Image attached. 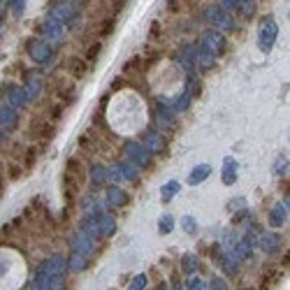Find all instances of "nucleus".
Masks as SVG:
<instances>
[{"label":"nucleus","instance_id":"obj_8","mask_svg":"<svg viewBox=\"0 0 290 290\" xmlns=\"http://www.w3.org/2000/svg\"><path fill=\"white\" fill-rule=\"evenodd\" d=\"M42 269L49 272L51 276H65V272H68V260L63 258V255H51V258L42 265Z\"/></svg>","mask_w":290,"mask_h":290},{"label":"nucleus","instance_id":"obj_22","mask_svg":"<svg viewBox=\"0 0 290 290\" xmlns=\"http://www.w3.org/2000/svg\"><path fill=\"white\" fill-rule=\"evenodd\" d=\"M91 181H93V186H100V183L107 181V167H105V165H93L91 167Z\"/></svg>","mask_w":290,"mask_h":290},{"label":"nucleus","instance_id":"obj_42","mask_svg":"<svg viewBox=\"0 0 290 290\" xmlns=\"http://www.w3.org/2000/svg\"><path fill=\"white\" fill-rule=\"evenodd\" d=\"M2 137H5V135H2V128H0V142H2Z\"/></svg>","mask_w":290,"mask_h":290},{"label":"nucleus","instance_id":"obj_17","mask_svg":"<svg viewBox=\"0 0 290 290\" xmlns=\"http://www.w3.org/2000/svg\"><path fill=\"white\" fill-rule=\"evenodd\" d=\"M286 216H288V205H276L272 211H269V225H274V228H279V225H283L286 223Z\"/></svg>","mask_w":290,"mask_h":290},{"label":"nucleus","instance_id":"obj_37","mask_svg":"<svg viewBox=\"0 0 290 290\" xmlns=\"http://www.w3.org/2000/svg\"><path fill=\"white\" fill-rule=\"evenodd\" d=\"M23 2H26V0H12V2H7V5L14 9V14H21V12H23Z\"/></svg>","mask_w":290,"mask_h":290},{"label":"nucleus","instance_id":"obj_6","mask_svg":"<svg viewBox=\"0 0 290 290\" xmlns=\"http://www.w3.org/2000/svg\"><path fill=\"white\" fill-rule=\"evenodd\" d=\"M207 16H209V21L214 23L216 28H221V31H232V26H235L232 16H230L223 7H218V5L207 9Z\"/></svg>","mask_w":290,"mask_h":290},{"label":"nucleus","instance_id":"obj_41","mask_svg":"<svg viewBox=\"0 0 290 290\" xmlns=\"http://www.w3.org/2000/svg\"><path fill=\"white\" fill-rule=\"evenodd\" d=\"M5 9H7V0H0V19L5 14Z\"/></svg>","mask_w":290,"mask_h":290},{"label":"nucleus","instance_id":"obj_36","mask_svg":"<svg viewBox=\"0 0 290 290\" xmlns=\"http://www.w3.org/2000/svg\"><path fill=\"white\" fill-rule=\"evenodd\" d=\"M244 202H246L244 198H235L232 202H228V209L230 211H237V209H242V207H244Z\"/></svg>","mask_w":290,"mask_h":290},{"label":"nucleus","instance_id":"obj_28","mask_svg":"<svg viewBox=\"0 0 290 290\" xmlns=\"http://www.w3.org/2000/svg\"><path fill=\"white\" fill-rule=\"evenodd\" d=\"M188 105H191V93L183 91V93H181V98H179L174 105H172V112H183V109L188 107Z\"/></svg>","mask_w":290,"mask_h":290},{"label":"nucleus","instance_id":"obj_11","mask_svg":"<svg viewBox=\"0 0 290 290\" xmlns=\"http://www.w3.org/2000/svg\"><path fill=\"white\" fill-rule=\"evenodd\" d=\"M125 149H128L130 161L135 163L137 167H144V165H149V153H146L144 146H139V144H128Z\"/></svg>","mask_w":290,"mask_h":290},{"label":"nucleus","instance_id":"obj_1","mask_svg":"<svg viewBox=\"0 0 290 290\" xmlns=\"http://www.w3.org/2000/svg\"><path fill=\"white\" fill-rule=\"evenodd\" d=\"M82 183H84V169H82L77 158H70L68 169H65V191H68V198L77 195V191L82 188Z\"/></svg>","mask_w":290,"mask_h":290},{"label":"nucleus","instance_id":"obj_32","mask_svg":"<svg viewBox=\"0 0 290 290\" xmlns=\"http://www.w3.org/2000/svg\"><path fill=\"white\" fill-rule=\"evenodd\" d=\"M205 288V283H202V279L200 276H188V281H186V290H202Z\"/></svg>","mask_w":290,"mask_h":290},{"label":"nucleus","instance_id":"obj_20","mask_svg":"<svg viewBox=\"0 0 290 290\" xmlns=\"http://www.w3.org/2000/svg\"><path fill=\"white\" fill-rule=\"evenodd\" d=\"M279 242H281V239H279V237L276 235H262L260 237V246H262V251L265 253H276L279 251Z\"/></svg>","mask_w":290,"mask_h":290},{"label":"nucleus","instance_id":"obj_19","mask_svg":"<svg viewBox=\"0 0 290 290\" xmlns=\"http://www.w3.org/2000/svg\"><path fill=\"white\" fill-rule=\"evenodd\" d=\"M225 169H223V183H235V179H237V161L235 158H225Z\"/></svg>","mask_w":290,"mask_h":290},{"label":"nucleus","instance_id":"obj_33","mask_svg":"<svg viewBox=\"0 0 290 290\" xmlns=\"http://www.w3.org/2000/svg\"><path fill=\"white\" fill-rule=\"evenodd\" d=\"M100 51H102V44H100V42H95V44L91 46V49H88V51H86V61L88 63H93V61H98V56H100Z\"/></svg>","mask_w":290,"mask_h":290},{"label":"nucleus","instance_id":"obj_18","mask_svg":"<svg viewBox=\"0 0 290 290\" xmlns=\"http://www.w3.org/2000/svg\"><path fill=\"white\" fill-rule=\"evenodd\" d=\"M44 35L51 40H63V26L56 19H49L44 21Z\"/></svg>","mask_w":290,"mask_h":290},{"label":"nucleus","instance_id":"obj_26","mask_svg":"<svg viewBox=\"0 0 290 290\" xmlns=\"http://www.w3.org/2000/svg\"><path fill=\"white\" fill-rule=\"evenodd\" d=\"M172 230H174V216H169V214L161 216V223H158V232H161V235H167V232H172Z\"/></svg>","mask_w":290,"mask_h":290},{"label":"nucleus","instance_id":"obj_34","mask_svg":"<svg viewBox=\"0 0 290 290\" xmlns=\"http://www.w3.org/2000/svg\"><path fill=\"white\" fill-rule=\"evenodd\" d=\"M209 290H228V283L223 281V279H218V276H214L209 281Z\"/></svg>","mask_w":290,"mask_h":290},{"label":"nucleus","instance_id":"obj_39","mask_svg":"<svg viewBox=\"0 0 290 290\" xmlns=\"http://www.w3.org/2000/svg\"><path fill=\"white\" fill-rule=\"evenodd\" d=\"M237 5H239V0H223L221 2L223 9H237Z\"/></svg>","mask_w":290,"mask_h":290},{"label":"nucleus","instance_id":"obj_3","mask_svg":"<svg viewBox=\"0 0 290 290\" xmlns=\"http://www.w3.org/2000/svg\"><path fill=\"white\" fill-rule=\"evenodd\" d=\"M28 54L35 63H49L54 56V49L46 44L44 40H31L28 42Z\"/></svg>","mask_w":290,"mask_h":290},{"label":"nucleus","instance_id":"obj_14","mask_svg":"<svg viewBox=\"0 0 290 290\" xmlns=\"http://www.w3.org/2000/svg\"><path fill=\"white\" fill-rule=\"evenodd\" d=\"M16 123H19V116H16L14 107H2L0 109V128L14 130Z\"/></svg>","mask_w":290,"mask_h":290},{"label":"nucleus","instance_id":"obj_23","mask_svg":"<svg viewBox=\"0 0 290 290\" xmlns=\"http://www.w3.org/2000/svg\"><path fill=\"white\" fill-rule=\"evenodd\" d=\"M198 258H195V255H183V260H181V269H183V274H195V272H198Z\"/></svg>","mask_w":290,"mask_h":290},{"label":"nucleus","instance_id":"obj_5","mask_svg":"<svg viewBox=\"0 0 290 290\" xmlns=\"http://www.w3.org/2000/svg\"><path fill=\"white\" fill-rule=\"evenodd\" d=\"M51 19H56L58 23H70L72 19H77V9L70 0H61L51 5Z\"/></svg>","mask_w":290,"mask_h":290},{"label":"nucleus","instance_id":"obj_4","mask_svg":"<svg viewBox=\"0 0 290 290\" xmlns=\"http://www.w3.org/2000/svg\"><path fill=\"white\" fill-rule=\"evenodd\" d=\"M202 49H207L209 54L221 56L225 51V38L218 31H207L202 35Z\"/></svg>","mask_w":290,"mask_h":290},{"label":"nucleus","instance_id":"obj_27","mask_svg":"<svg viewBox=\"0 0 290 290\" xmlns=\"http://www.w3.org/2000/svg\"><path fill=\"white\" fill-rule=\"evenodd\" d=\"M121 172H123V179H135L137 176V165L132 161H125L121 163Z\"/></svg>","mask_w":290,"mask_h":290},{"label":"nucleus","instance_id":"obj_25","mask_svg":"<svg viewBox=\"0 0 290 290\" xmlns=\"http://www.w3.org/2000/svg\"><path fill=\"white\" fill-rule=\"evenodd\" d=\"M70 72L75 77H86L88 68H86V63L82 61V58H72V61H70Z\"/></svg>","mask_w":290,"mask_h":290},{"label":"nucleus","instance_id":"obj_12","mask_svg":"<svg viewBox=\"0 0 290 290\" xmlns=\"http://www.w3.org/2000/svg\"><path fill=\"white\" fill-rule=\"evenodd\" d=\"M107 205L125 207V205H128V195H125V191H123V188H119V186H109V188H107Z\"/></svg>","mask_w":290,"mask_h":290},{"label":"nucleus","instance_id":"obj_15","mask_svg":"<svg viewBox=\"0 0 290 290\" xmlns=\"http://www.w3.org/2000/svg\"><path fill=\"white\" fill-rule=\"evenodd\" d=\"M72 246H75V251H79V253H91V249H93V242H91V237L88 235H84V232H77L75 237H72Z\"/></svg>","mask_w":290,"mask_h":290},{"label":"nucleus","instance_id":"obj_10","mask_svg":"<svg viewBox=\"0 0 290 290\" xmlns=\"http://www.w3.org/2000/svg\"><path fill=\"white\" fill-rule=\"evenodd\" d=\"M195 58H198V56H195V46H193L191 42L181 44V49H179V63H181L188 72L195 68Z\"/></svg>","mask_w":290,"mask_h":290},{"label":"nucleus","instance_id":"obj_44","mask_svg":"<svg viewBox=\"0 0 290 290\" xmlns=\"http://www.w3.org/2000/svg\"><path fill=\"white\" fill-rule=\"evenodd\" d=\"M242 2H246V0H242Z\"/></svg>","mask_w":290,"mask_h":290},{"label":"nucleus","instance_id":"obj_13","mask_svg":"<svg viewBox=\"0 0 290 290\" xmlns=\"http://www.w3.org/2000/svg\"><path fill=\"white\" fill-rule=\"evenodd\" d=\"M7 100H9V105H12V107H23V105L28 102L26 91H23L21 86H14V84L7 86Z\"/></svg>","mask_w":290,"mask_h":290},{"label":"nucleus","instance_id":"obj_30","mask_svg":"<svg viewBox=\"0 0 290 290\" xmlns=\"http://www.w3.org/2000/svg\"><path fill=\"white\" fill-rule=\"evenodd\" d=\"M181 228L188 232V235H193V232H198V221L193 218V216H183L181 218Z\"/></svg>","mask_w":290,"mask_h":290},{"label":"nucleus","instance_id":"obj_21","mask_svg":"<svg viewBox=\"0 0 290 290\" xmlns=\"http://www.w3.org/2000/svg\"><path fill=\"white\" fill-rule=\"evenodd\" d=\"M86 265H88V258H86V253L72 251V255H70V260H68V267H70V269H75V272H79V269H84Z\"/></svg>","mask_w":290,"mask_h":290},{"label":"nucleus","instance_id":"obj_43","mask_svg":"<svg viewBox=\"0 0 290 290\" xmlns=\"http://www.w3.org/2000/svg\"><path fill=\"white\" fill-rule=\"evenodd\" d=\"M172 290H183V288H181V286H174V288H172Z\"/></svg>","mask_w":290,"mask_h":290},{"label":"nucleus","instance_id":"obj_9","mask_svg":"<svg viewBox=\"0 0 290 290\" xmlns=\"http://www.w3.org/2000/svg\"><path fill=\"white\" fill-rule=\"evenodd\" d=\"M142 146H144L146 151H163L167 146V142H165V137H163L161 132L151 130V132H146L144 137H142Z\"/></svg>","mask_w":290,"mask_h":290},{"label":"nucleus","instance_id":"obj_7","mask_svg":"<svg viewBox=\"0 0 290 290\" xmlns=\"http://www.w3.org/2000/svg\"><path fill=\"white\" fill-rule=\"evenodd\" d=\"M44 88V82H42V75L31 70V72H26V84H23V91H26V98L28 100H35L42 93Z\"/></svg>","mask_w":290,"mask_h":290},{"label":"nucleus","instance_id":"obj_35","mask_svg":"<svg viewBox=\"0 0 290 290\" xmlns=\"http://www.w3.org/2000/svg\"><path fill=\"white\" fill-rule=\"evenodd\" d=\"M107 176H112L114 181H123V172H121V165H114V167L107 172Z\"/></svg>","mask_w":290,"mask_h":290},{"label":"nucleus","instance_id":"obj_2","mask_svg":"<svg viewBox=\"0 0 290 290\" xmlns=\"http://www.w3.org/2000/svg\"><path fill=\"white\" fill-rule=\"evenodd\" d=\"M276 33H279V28H276V23L272 21V19H265V21L260 23V31H258V44L262 51H269L272 49V44H274V40H276Z\"/></svg>","mask_w":290,"mask_h":290},{"label":"nucleus","instance_id":"obj_38","mask_svg":"<svg viewBox=\"0 0 290 290\" xmlns=\"http://www.w3.org/2000/svg\"><path fill=\"white\" fill-rule=\"evenodd\" d=\"M112 28H114V19H107V21H105V26L100 28V35H109V33H112Z\"/></svg>","mask_w":290,"mask_h":290},{"label":"nucleus","instance_id":"obj_24","mask_svg":"<svg viewBox=\"0 0 290 290\" xmlns=\"http://www.w3.org/2000/svg\"><path fill=\"white\" fill-rule=\"evenodd\" d=\"M181 191V186H179V181H167L165 183V186H163V200H165V202H167V200H172L176 195V193Z\"/></svg>","mask_w":290,"mask_h":290},{"label":"nucleus","instance_id":"obj_29","mask_svg":"<svg viewBox=\"0 0 290 290\" xmlns=\"http://www.w3.org/2000/svg\"><path fill=\"white\" fill-rule=\"evenodd\" d=\"M195 63H200L202 68H209V65L214 63V54H209L207 49H200V56L195 58Z\"/></svg>","mask_w":290,"mask_h":290},{"label":"nucleus","instance_id":"obj_31","mask_svg":"<svg viewBox=\"0 0 290 290\" xmlns=\"http://www.w3.org/2000/svg\"><path fill=\"white\" fill-rule=\"evenodd\" d=\"M144 288H146V274H137L128 286V290H144Z\"/></svg>","mask_w":290,"mask_h":290},{"label":"nucleus","instance_id":"obj_16","mask_svg":"<svg viewBox=\"0 0 290 290\" xmlns=\"http://www.w3.org/2000/svg\"><path fill=\"white\" fill-rule=\"evenodd\" d=\"M209 174H211V165H198V167L188 174V183H191V186H198V183H202Z\"/></svg>","mask_w":290,"mask_h":290},{"label":"nucleus","instance_id":"obj_40","mask_svg":"<svg viewBox=\"0 0 290 290\" xmlns=\"http://www.w3.org/2000/svg\"><path fill=\"white\" fill-rule=\"evenodd\" d=\"M123 7H125V0H114V2H112V9H114V12H121Z\"/></svg>","mask_w":290,"mask_h":290}]
</instances>
